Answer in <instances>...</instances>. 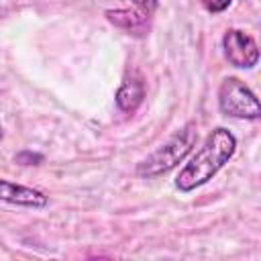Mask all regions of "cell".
Listing matches in <instances>:
<instances>
[{
	"mask_svg": "<svg viewBox=\"0 0 261 261\" xmlns=\"http://www.w3.org/2000/svg\"><path fill=\"white\" fill-rule=\"evenodd\" d=\"M237 151V139L234 135L224 128L218 126L214 128L204 145L200 147V151L190 159V163H186L181 167V171L175 177V188L184 194L194 192L196 188L208 184L234 155Z\"/></svg>",
	"mask_w": 261,
	"mask_h": 261,
	"instance_id": "6da1fadb",
	"label": "cell"
},
{
	"mask_svg": "<svg viewBox=\"0 0 261 261\" xmlns=\"http://www.w3.org/2000/svg\"><path fill=\"white\" fill-rule=\"evenodd\" d=\"M196 141H198V128L196 124L190 122L181 130H177L171 139H167L161 147H157L151 155H147L137 165V173L141 177H157V175L171 171L177 163H181L188 157Z\"/></svg>",
	"mask_w": 261,
	"mask_h": 261,
	"instance_id": "7a4b0ae2",
	"label": "cell"
},
{
	"mask_svg": "<svg viewBox=\"0 0 261 261\" xmlns=\"http://www.w3.org/2000/svg\"><path fill=\"white\" fill-rule=\"evenodd\" d=\"M218 108L222 114L232 118L257 120L261 116V106L255 92L245 86L239 77H226L218 88Z\"/></svg>",
	"mask_w": 261,
	"mask_h": 261,
	"instance_id": "3957f363",
	"label": "cell"
},
{
	"mask_svg": "<svg viewBox=\"0 0 261 261\" xmlns=\"http://www.w3.org/2000/svg\"><path fill=\"white\" fill-rule=\"evenodd\" d=\"M222 49L224 57L228 59L230 65L241 67V69H251L259 61V49L257 43L251 35L239 29H228L222 37Z\"/></svg>",
	"mask_w": 261,
	"mask_h": 261,
	"instance_id": "277c9868",
	"label": "cell"
},
{
	"mask_svg": "<svg viewBox=\"0 0 261 261\" xmlns=\"http://www.w3.org/2000/svg\"><path fill=\"white\" fill-rule=\"evenodd\" d=\"M0 200L14 206H27V208H45L49 202V198L41 190L20 186L2 177H0Z\"/></svg>",
	"mask_w": 261,
	"mask_h": 261,
	"instance_id": "5b68a950",
	"label": "cell"
},
{
	"mask_svg": "<svg viewBox=\"0 0 261 261\" xmlns=\"http://www.w3.org/2000/svg\"><path fill=\"white\" fill-rule=\"evenodd\" d=\"M143 98H145V88H143V84L137 77L124 80L120 84V88L116 90V96H114L118 110H122L126 114H133L141 106Z\"/></svg>",
	"mask_w": 261,
	"mask_h": 261,
	"instance_id": "8992f818",
	"label": "cell"
},
{
	"mask_svg": "<svg viewBox=\"0 0 261 261\" xmlns=\"http://www.w3.org/2000/svg\"><path fill=\"white\" fill-rule=\"evenodd\" d=\"M106 16H108L110 22H114L118 27L137 29L139 24H143L147 20L149 14H145V12H130V10H108Z\"/></svg>",
	"mask_w": 261,
	"mask_h": 261,
	"instance_id": "52a82bcc",
	"label": "cell"
},
{
	"mask_svg": "<svg viewBox=\"0 0 261 261\" xmlns=\"http://www.w3.org/2000/svg\"><path fill=\"white\" fill-rule=\"evenodd\" d=\"M230 2H232V0H202V6H204L208 12L216 14V12H224V10L230 6Z\"/></svg>",
	"mask_w": 261,
	"mask_h": 261,
	"instance_id": "ba28073f",
	"label": "cell"
},
{
	"mask_svg": "<svg viewBox=\"0 0 261 261\" xmlns=\"http://www.w3.org/2000/svg\"><path fill=\"white\" fill-rule=\"evenodd\" d=\"M16 161L22 163V165H37V163L43 161V155H39V153H31V151H22V153L16 155Z\"/></svg>",
	"mask_w": 261,
	"mask_h": 261,
	"instance_id": "9c48e42d",
	"label": "cell"
},
{
	"mask_svg": "<svg viewBox=\"0 0 261 261\" xmlns=\"http://www.w3.org/2000/svg\"><path fill=\"white\" fill-rule=\"evenodd\" d=\"M141 12H145V14H151L155 8H157V4H159V0H130Z\"/></svg>",
	"mask_w": 261,
	"mask_h": 261,
	"instance_id": "30bf717a",
	"label": "cell"
},
{
	"mask_svg": "<svg viewBox=\"0 0 261 261\" xmlns=\"http://www.w3.org/2000/svg\"><path fill=\"white\" fill-rule=\"evenodd\" d=\"M0 139H2V126H0Z\"/></svg>",
	"mask_w": 261,
	"mask_h": 261,
	"instance_id": "8fae6325",
	"label": "cell"
}]
</instances>
